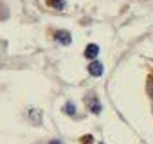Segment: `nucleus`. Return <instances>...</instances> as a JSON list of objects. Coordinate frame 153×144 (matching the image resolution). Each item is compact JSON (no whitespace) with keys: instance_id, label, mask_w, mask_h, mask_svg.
<instances>
[{"instance_id":"nucleus-1","label":"nucleus","mask_w":153,"mask_h":144,"mask_svg":"<svg viewBox=\"0 0 153 144\" xmlns=\"http://www.w3.org/2000/svg\"><path fill=\"white\" fill-rule=\"evenodd\" d=\"M85 101H87V106H88V110H90L92 114H96V115L101 114V103H99V99H97L96 96L90 94V96L85 97Z\"/></svg>"},{"instance_id":"nucleus-2","label":"nucleus","mask_w":153,"mask_h":144,"mask_svg":"<svg viewBox=\"0 0 153 144\" xmlns=\"http://www.w3.org/2000/svg\"><path fill=\"white\" fill-rule=\"evenodd\" d=\"M103 63L101 61H97V59H92L90 61V65H88V72H90V76H94V78H99V76H103Z\"/></svg>"},{"instance_id":"nucleus-3","label":"nucleus","mask_w":153,"mask_h":144,"mask_svg":"<svg viewBox=\"0 0 153 144\" xmlns=\"http://www.w3.org/2000/svg\"><path fill=\"white\" fill-rule=\"evenodd\" d=\"M56 40L61 43V45H70L72 43V36L68 31H58L56 33Z\"/></svg>"},{"instance_id":"nucleus-4","label":"nucleus","mask_w":153,"mask_h":144,"mask_svg":"<svg viewBox=\"0 0 153 144\" xmlns=\"http://www.w3.org/2000/svg\"><path fill=\"white\" fill-rule=\"evenodd\" d=\"M97 54H99V47H97L96 43L87 45V49H85V58H88V59H96Z\"/></svg>"},{"instance_id":"nucleus-5","label":"nucleus","mask_w":153,"mask_h":144,"mask_svg":"<svg viewBox=\"0 0 153 144\" xmlns=\"http://www.w3.org/2000/svg\"><path fill=\"white\" fill-rule=\"evenodd\" d=\"M47 4L51 7H56V9H63L65 7V0H47Z\"/></svg>"},{"instance_id":"nucleus-6","label":"nucleus","mask_w":153,"mask_h":144,"mask_svg":"<svg viewBox=\"0 0 153 144\" xmlns=\"http://www.w3.org/2000/svg\"><path fill=\"white\" fill-rule=\"evenodd\" d=\"M63 110H65L67 115H76V106H74V103H67Z\"/></svg>"},{"instance_id":"nucleus-7","label":"nucleus","mask_w":153,"mask_h":144,"mask_svg":"<svg viewBox=\"0 0 153 144\" xmlns=\"http://www.w3.org/2000/svg\"><path fill=\"white\" fill-rule=\"evenodd\" d=\"M49 144H63V142H61V140H58V139H54V140H51Z\"/></svg>"}]
</instances>
